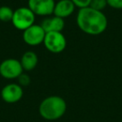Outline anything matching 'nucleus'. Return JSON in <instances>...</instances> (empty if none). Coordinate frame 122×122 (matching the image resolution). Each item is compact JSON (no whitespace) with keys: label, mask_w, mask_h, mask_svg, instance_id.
Wrapping results in <instances>:
<instances>
[{"label":"nucleus","mask_w":122,"mask_h":122,"mask_svg":"<svg viewBox=\"0 0 122 122\" xmlns=\"http://www.w3.org/2000/svg\"><path fill=\"white\" fill-rule=\"evenodd\" d=\"M67 110L66 101L58 95L48 96L41 101L39 106V113L42 118L47 120L60 119Z\"/></svg>","instance_id":"2"},{"label":"nucleus","mask_w":122,"mask_h":122,"mask_svg":"<svg viewBox=\"0 0 122 122\" xmlns=\"http://www.w3.org/2000/svg\"><path fill=\"white\" fill-rule=\"evenodd\" d=\"M107 5L108 4H107L106 0H91L89 7L95 9V10L101 11L102 12L106 8Z\"/></svg>","instance_id":"13"},{"label":"nucleus","mask_w":122,"mask_h":122,"mask_svg":"<svg viewBox=\"0 0 122 122\" xmlns=\"http://www.w3.org/2000/svg\"><path fill=\"white\" fill-rule=\"evenodd\" d=\"M44 30L48 32H62L65 25L64 19L54 15L52 17H47L42 21L40 24Z\"/></svg>","instance_id":"10"},{"label":"nucleus","mask_w":122,"mask_h":122,"mask_svg":"<svg viewBox=\"0 0 122 122\" xmlns=\"http://www.w3.org/2000/svg\"><path fill=\"white\" fill-rule=\"evenodd\" d=\"M73 4H75V7L79 8V9H84V8H87L90 6V1L91 0H71Z\"/></svg>","instance_id":"15"},{"label":"nucleus","mask_w":122,"mask_h":122,"mask_svg":"<svg viewBox=\"0 0 122 122\" xmlns=\"http://www.w3.org/2000/svg\"><path fill=\"white\" fill-rule=\"evenodd\" d=\"M46 32L40 24H33L23 33V39L27 44L37 46L43 44Z\"/></svg>","instance_id":"6"},{"label":"nucleus","mask_w":122,"mask_h":122,"mask_svg":"<svg viewBox=\"0 0 122 122\" xmlns=\"http://www.w3.org/2000/svg\"><path fill=\"white\" fill-rule=\"evenodd\" d=\"M14 11L9 6L0 7V21L2 22H12Z\"/></svg>","instance_id":"12"},{"label":"nucleus","mask_w":122,"mask_h":122,"mask_svg":"<svg viewBox=\"0 0 122 122\" xmlns=\"http://www.w3.org/2000/svg\"><path fill=\"white\" fill-rule=\"evenodd\" d=\"M38 55L34 51H26L22 55V58L20 59V63L22 65V67L24 70L25 71H30L33 70L38 64Z\"/></svg>","instance_id":"11"},{"label":"nucleus","mask_w":122,"mask_h":122,"mask_svg":"<svg viewBox=\"0 0 122 122\" xmlns=\"http://www.w3.org/2000/svg\"><path fill=\"white\" fill-rule=\"evenodd\" d=\"M18 82H19V85L22 87H25V86H28L29 85L31 82V80H30V77L27 75V74H24L23 73L18 78Z\"/></svg>","instance_id":"14"},{"label":"nucleus","mask_w":122,"mask_h":122,"mask_svg":"<svg viewBox=\"0 0 122 122\" xmlns=\"http://www.w3.org/2000/svg\"><path fill=\"white\" fill-rule=\"evenodd\" d=\"M75 6L71 0H59L55 3L54 9V15L61 19L70 17L75 12Z\"/></svg>","instance_id":"9"},{"label":"nucleus","mask_w":122,"mask_h":122,"mask_svg":"<svg viewBox=\"0 0 122 122\" xmlns=\"http://www.w3.org/2000/svg\"><path fill=\"white\" fill-rule=\"evenodd\" d=\"M29 8L35 15L50 16L54 14V0H29Z\"/></svg>","instance_id":"7"},{"label":"nucleus","mask_w":122,"mask_h":122,"mask_svg":"<svg viewBox=\"0 0 122 122\" xmlns=\"http://www.w3.org/2000/svg\"><path fill=\"white\" fill-rule=\"evenodd\" d=\"M76 23L80 30L90 35H100L103 34L108 26V19L104 13L95 10L90 7L79 10Z\"/></svg>","instance_id":"1"},{"label":"nucleus","mask_w":122,"mask_h":122,"mask_svg":"<svg viewBox=\"0 0 122 122\" xmlns=\"http://www.w3.org/2000/svg\"><path fill=\"white\" fill-rule=\"evenodd\" d=\"M107 4L112 9H122V0H106Z\"/></svg>","instance_id":"16"},{"label":"nucleus","mask_w":122,"mask_h":122,"mask_svg":"<svg viewBox=\"0 0 122 122\" xmlns=\"http://www.w3.org/2000/svg\"><path fill=\"white\" fill-rule=\"evenodd\" d=\"M43 44L49 52L59 54L65 49L67 41L62 32H48Z\"/></svg>","instance_id":"4"},{"label":"nucleus","mask_w":122,"mask_h":122,"mask_svg":"<svg viewBox=\"0 0 122 122\" xmlns=\"http://www.w3.org/2000/svg\"><path fill=\"white\" fill-rule=\"evenodd\" d=\"M23 87L20 86L19 84H8L1 90V97L3 100L8 104L17 103L23 98Z\"/></svg>","instance_id":"8"},{"label":"nucleus","mask_w":122,"mask_h":122,"mask_svg":"<svg viewBox=\"0 0 122 122\" xmlns=\"http://www.w3.org/2000/svg\"><path fill=\"white\" fill-rule=\"evenodd\" d=\"M23 73L24 69L19 59H7L0 64V75L4 79H18Z\"/></svg>","instance_id":"5"},{"label":"nucleus","mask_w":122,"mask_h":122,"mask_svg":"<svg viewBox=\"0 0 122 122\" xmlns=\"http://www.w3.org/2000/svg\"><path fill=\"white\" fill-rule=\"evenodd\" d=\"M35 16L29 7L19 8L14 13L12 24L17 29L24 31L34 24Z\"/></svg>","instance_id":"3"}]
</instances>
